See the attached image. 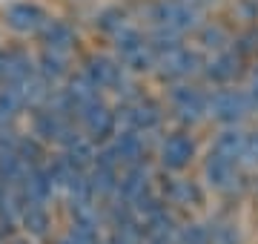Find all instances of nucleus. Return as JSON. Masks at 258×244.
Here are the masks:
<instances>
[{"instance_id":"27","label":"nucleus","mask_w":258,"mask_h":244,"mask_svg":"<svg viewBox=\"0 0 258 244\" xmlns=\"http://www.w3.org/2000/svg\"><path fill=\"white\" fill-rule=\"evenodd\" d=\"M244 167L258 169V127L247 130V150H244Z\"/></svg>"},{"instance_id":"14","label":"nucleus","mask_w":258,"mask_h":244,"mask_svg":"<svg viewBox=\"0 0 258 244\" xmlns=\"http://www.w3.org/2000/svg\"><path fill=\"white\" fill-rule=\"evenodd\" d=\"M149 193H155V169L152 164H132V167L120 169L118 181V201L135 207L141 198H147Z\"/></svg>"},{"instance_id":"29","label":"nucleus","mask_w":258,"mask_h":244,"mask_svg":"<svg viewBox=\"0 0 258 244\" xmlns=\"http://www.w3.org/2000/svg\"><path fill=\"white\" fill-rule=\"evenodd\" d=\"M184 3H189V6H195L198 12H204L210 3H215V0H184Z\"/></svg>"},{"instance_id":"11","label":"nucleus","mask_w":258,"mask_h":244,"mask_svg":"<svg viewBox=\"0 0 258 244\" xmlns=\"http://www.w3.org/2000/svg\"><path fill=\"white\" fill-rule=\"evenodd\" d=\"M244 75H249L247 57H241L235 49H224L215 55H207L204 60V72H201V84H207L210 89L218 86H238V81Z\"/></svg>"},{"instance_id":"1","label":"nucleus","mask_w":258,"mask_h":244,"mask_svg":"<svg viewBox=\"0 0 258 244\" xmlns=\"http://www.w3.org/2000/svg\"><path fill=\"white\" fill-rule=\"evenodd\" d=\"M166 115L175 124V130H189L201 127L207 121L210 109V86L201 81H184V84H169L164 92Z\"/></svg>"},{"instance_id":"7","label":"nucleus","mask_w":258,"mask_h":244,"mask_svg":"<svg viewBox=\"0 0 258 244\" xmlns=\"http://www.w3.org/2000/svg\"><path fill=\"white\" fill-rule=\"evenodd\" d=\"M75 124H78L83 135H86L92 144H98V147L109 144L120 130L118 112H115V106H112L106 98L83 103L81 109H78V115H75Z\"/></svg>"},{"instance_id":"22","label":"nucleus","mask_w":258,"mask_h":244,"mask_svg":"<svg viewBox=\"0 0 258 244\" xmlns=\"http://www.w3.org/2000/svg\"><path fill=\"white\" fill-rule=\"evenodd\" d=\"M147 43L158 57H164L169 52H175V49L186 46V35L172 32V29H164V26H147Z\"/></svg>"},{"instance_id":"23","label":"nucleus","mask_w":258,"mask_h":244,"mask_svg":"<svg viewBox=\"0 0 258 244\" xmlns=\"http://www.w3.org/2000/svg\"><path fill=\"white\" fill-rule=\"evenodd\" d=\"M132 23V15H129L126 6H118V3H112V6H103L98 15H95V29L98 32H103L106 38H112V35H118L123 26H129Z\"/></svg>"},{"instance_id":"25","label":"nucleus","mask_w":258,"mask_h":244,"mask_svg":"<svg viewBox=\"0 0 258 244\" xmlns=\"http://www.w3.org/2000/svg\"><path fill=\"white\" fill-rule=\"evenodd\" d=\"M178 244H212L210 227H204L201 221H181L175 233Z\"/></svg>"},{"instance_id":"6","label":"nucleus","mask_w":258,"mask_h":244,"mask_svg":"<svg viewBox=\"0 0 258 244\" xmlns=\"http://www.w3.org/2000/svg\"><path fill=\"white\" fill-rule=\"evenodd\" d=\"M158 169L169 175H184L198 158V141L189 130H169L155 150Z\"/></svg>"},{"instance_id":"16","label":"nucleus","mask_w":258,"mask_h":244,"mask_svg":"<svg viewBox=\"0 0 258 244\" xmlns=\"http://www.w3.org/2000/svg\"><path fill=\"white\" fill-rule=\"evenodd\" d=\"M18 193H20V198H23L26 204H46V207L55 204L57 190H55V184H52V178H49L46 164H43V167H32L29 169Z\"/></svg>"},{"instance_id":"4","label":"nucleus","mask_w":258,"mask_h":244,"mask_svg":"<svg viewBox=\"0 0 258 244\" xmlns=\"http://www.w3.org/2000/svg\"><path fill=\"white\" fill-rule=\"evenodd\" d=\"M141 15L147 18V26H164L181 35H195L204 23V12L184 0H147Z\"/></svg>"},{"instance_id":"24","label":"nucleus","mask_w":258,"mask_h":244,"mask_svg":"<svg viewBox=\"0 0 258 244\" xmlns=\"http://www.w3.org/2000/svg\"><path fill=\"white\" fill-rule=\"evenodd\" d=\"M15 152H18V158L23 161L29 169L32 167H43V164L49 161V147L43 141H37L32 132H20Z\"/></svg>"},{"instance_id":"26","label":"nucleus","mask_w":258,"mask_h":244,"mask_svg":"<svg viewBox=\"0 0 258 244\" xmlns=\"http://www.w3.org/2000/svg\"><path fill=\"white\" fill-rule=\"evenodd\" d=\"M232 49L238 52L241 57H252V55H258V23L255 26H244L232 38Z\"/></svg>"},{"instance_id":"28","label":"nucleus","mask_w":258,"mask_h":244,"mask_svg":"<svg viewBox=\"0 0 258 244\" xmlns=\"http://www.w3.org/2000/svg\"><path fill=\"white\" fill-rule=\"evenodd\" d=\"M235 15H238V20L244 26H255L258 23V0H238Z\"/></svg>"},{"instance_id":"20","label":"nucleus","mask_w":258,"mask_h":244,"mask_svg":"<svg viewBox=\"0 0 258 244\" xmlns=\"http://www.w3.org/2000/svg\"><path fill=\"white\" fill-rule=\"evenodd\" d=\"M20 233L32 238V241H40L52 233V207L46 204H20Z\"/></svg>"},{"instance_id":"31","label":"nucleus","mask_w":258,"mask_h":244,"mask_svg":"<svg viewBox=\"0 0 258 244\" xmlns=\"http://www.w3.org/2000/svg\"><path fill=\"white\" fill-rule=\"evenodd\" d=\"M3 190H6V187H3V184H0V196H3Z\"/></svg>"},{"instance_id":"15","label":"nucleus","mask_w":258,"mask_h":244,"mask_svg":"<svg viewBox=\"0 0 258 244\" xmlns=\"http://www.w3.org/2000/svg\"><path fill=\"white\" fill-rule=\"evenodd\" d=\"M37 40H40V49L72 55L75 49H78V29L63 18H49L43 23V29L37 32Z\"/></svg>"},{"instance_id":"30","label":"nucleus","mask_w":258,"mask_h":244,"mask_svg":"<svg viewBox=\"0 0 258 244\" xmlns=\"http://www.w3.org/2000/svg\"><path fill=\"white\" fill-rule=\"evenodd\" d=\"M6 244H35L32 238H26V235H15L12 241H6Z\"/></svg>"},{"instance_id":"19","label":"nucleus","mask_w":258,"mask_h":244,"mask_svg":"<svg viewBox=\"0 0 258 244\" xmlns=\"http://www.w3.org/2000/svg\"><path fill=\"white\" fill-rule=\"evenodd\" d=\"M112 147H115L123 167L149 161V135H141L135 130H118V135L112 138Z\"/></svg>"},{"instance_id":"10","label":"nucleus","mask_w":258,"mask_h":244,"mask_svg":"<svg viewBox=\"0 0 258 244\" xmlns=\"http://www.w3.org/2000/svg\"><path fill=\"white\" fill-rule=\"evenodd\" d=\"M81 72L89 78L103 95L106 92L115 95L120 86L132 78L126 72V66L120 64L112 52H89V55H83L81 57Z\"/></svg>"},{"instance_id":"8","label":"nucleus","mask_w":258,"mask_h":244,"mask_svg":"<svg viewBox=\"0 0 258 244\" xmlns=\"http://www.w3.org/2000/svg\"><path fill=\"white\" fill-rule=\"evenodd\" d=\"M204 52L198 46H181L169 55L158 57L155 64V72L152 75L161 81L164 86L169 84H184V81H201V72H204Z\"/></svg>"},{"instance_id":"12","label":"nucleus","mask_w":258,"mask_h":244,"mask_svg":"<svg viewBox=\"0 0 258 244\" xmlns=\"http://www.w3.org/2000/svg\"><path fill=\"white\" fill-rule=\"evenodd\" d=\"M161 178L164 181H155V190L172 210H195V207H204V201H207V187H204L201 181L186 178V175H169V172H161Z\"/></svg>"},{"instance_id":"17","label":"nucleus","mask_w":258,"mask_h":244,"mask_svg":"<svg viewBox=\"0 0 258 244\" xmlns=\"http://www.w3.org/2000/svg\"><path fill=\"white\" fill-rule=\"evenodd\" d=\"M244 150H247V127H218V132L210 141V152L224 155L241 167H244Z\"/></svg>"},{"instance_id":"18","label":"nucleus","mask_w":258,"mask_h":244,"mask_svg":"<svg viewBox=\"0 0 258 244\" xmlns=\"http://www.w3.org/2000/svg\"><path fill=\"white\" fill-rule=\"evenodd\" d=\"M35 69L37 75L49 81L52 86H63L69 81V75L75 72L72 66V55H63V52H52V49H40L35 55Z\"/></svg>"},{"instance_id":"13","label":"nucleus","mask_w":258,"mask_h":244,"mask_svg":"<svg viewBox=\"0 0 258 244\" xmlns=\"http://www.w3.org/2000/svg\"><path fill=\"white\" fill-rule=\"evenodd\" d=\"M46 20L49 12L35 0H12L3 6V26L15 35H23V38H29V35L37 38V32L43 29Z\"/></svg>"},{"instance_id":"3","label":"nucleus","mask_w":258,"mask_h":244,"mask_svg":"<svg viewBox=\"0 0 258 244\" xmlns=\"http://www.w3.org/2000/svg\"><path fill=\"white\" fill-rule=\"evenodd\" d=\"M252 115H258V112L247 92V86H218V89H210L207 121H215L218 127H244Z\"/></svg>"},{"instance_id":"9","label":"nucleus","mask_w":258,"mask_h":244,"mask_svg":"<svg viewBox=\"0 0 258 244\" xmlns=\"http://www.w3.org/2000/svg\"><path fill=\"white\" fill-rule=\"evenodd\" d=\"M201 172H204V187L212 190L215 196H235L247 184V169L241 164H235V161L224 158V155H215L210 150L204 155Z\"/></svg>"},{"instance_id":"2","label":"nucleus","mask_w":258,"mask_h":244,"mask_svg":"<svg viewBox=\"0 0 258 244\" xmlns=\"http://www.w3.org/2000/svg\"><path fill=\"white\" fill-rule=\"evenodd\" d=\"M112 55L126 66L129 75H152L158 64V55L147 43V29H141L135 20L123 26L118 35H112Z\"/></svg>"},{"instance_id":"21","label":"nucleus","mask_w":258,"mask_h":244,"mask_svg":"<svg viewBox=\"0 0 258 244\" xmlns=\"http://www.w3.org/2000/svg\"><path fill=\"white\" fill-rule=\"evenodd\" d=\"M232 38H235V35H232L224 23H218V20H204L201 26H198V32H195V46L201 49V52L215 55V52L230 49Z\"/></svg>"},{"instance_id":"5","label":"nucleus","mask_w":258,"mask_h":244,"mask_svg":"<svg viewBox=\"0 0 258 244\" xmlns=\"http://www.w3.org/2000/svg\"><path fill=\"white\" fill-rule=\"evenodd\" d=\"M115 112H118V124L120 130H135L141 135H158L166 124V103L161 98H152V95H141L129 103H115Z\"/></svg>"}]
</instances>
